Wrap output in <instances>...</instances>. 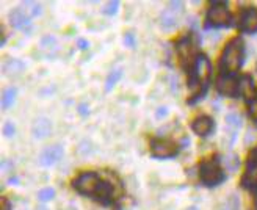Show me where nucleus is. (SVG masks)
Wrapping results in <instances>:
<instances>
[{
	"label": "nucleus",
	"mask_w": 257,
	"mask_h": 210,
	"mask_svg": "<svg viewBox=\"0 0 257 210\" xmlns=\"http://www.w3.org/2000/svg\"><path fill=\"white\" fill-rule=\"evenodd\" d=\"M212 74V64L209 61V58L205 55H199L196 57L195 61V69H193V78L190 82V88H191V93H193V99L199 97L202 88L205 86V83L209 82ZM191 99V100H193Z\"/></svg>",
	"instance_id": "obj_1"
},
{
	"label": "nucleus",
	"mask_w": 257,
	"mask_h": 210,
	"mask_svg": "<svg viewBox=\"0 0 257 210\" xmlns=\"http://www.w3.org/2000/svg\"><path fill=\"white\" fill-rule=\"evenodd\" d=\"M241 61H243V41L240 38H234L226 46L221 55V68L227 74H234L235 71L240 69Z\"/></svg>",
	"instance_id": "obj_2"
},
{
	"label": "nucleus",
	"mask_w": 257,
	"mask_h": 210,
	"mask_svg": "<svg viewBox=\"0 0 257 210\" xmlns=\"http://www.w3.org/2000/svg\"><path fill=\"white\" fill-rule=\"evenodd\" d=\"M102 182L96 173H83L74 180V188L82 194H97Z\"/></svg>",
	"instance_id": "obj_3"
},
{
	"label": "nucleus",
	"mask_w": 257,
	"mask_h": 210,
	"mask_svg": "<svg viewBox=\"0 0 257 210\" xmlns=\"http://www.w3.org/2000/svg\"><path fill=\"white\" fill-rule=\"evenodd\" d=\"M201 179L205 185H218L223 179H224V174L221 171V166L218 163V160L212 159V160H207L201 165Z\"/></svg>",
	"instance_id": "obj_4"
},
{
	"label": "nucleus",
	"mask_w": 257,
	"mask_h": 210,
	"mask_svg": "<svg viewBox=\"0 0 257 210\" xmlns=\"http://www.w3.org/2000/svg\"><path fill=\"white\" fill-rule=\"evenodd\" d=\"M184 11V5L182 2H170L168 8H166L162 16H160V24L163 29H173L179 24V15H182Z\"/></svg>",
	"instance_id": "obj_5"
},
{
	"label": "nucleus",
	"mask_w": 257,
	"mask_h": 210,
	"mask_svg": "<svg viewBox=\"0 0 257 210\" xmlns=\"http://www.w3.org/2000/svg\"><path fill=\"white\" fill-rule=\"evenodd\" d=\"M179 148L177 144L170 140H154L151 143V152L157 159H168L177 154Z\"/></svg>",
	"instance_id": "obj_6"
},
{
	"label": "nucleus",
	"mask_w": 257,
	"mask_h": 210,
	"mask_svg": "<svg viewBox=\"0 0 257 210\" xmlns=\"http://www.w3.org/2000/svg\"><path fill=\"white\" fill-rule=\"evenodd\" d=\"M229 11L224 4H213L212 8L207 13V21L213 27H223L229 24Z\"/></svg>",
	"instance_id": "obj_7"
},
{
	"label": "nucleus",
	"mask_w": 257,
	"mask_h": 210,
	"mask_svg": "<svg viewBox=\"0 0 257 210\" xmlns=\"http://www.w3.org/2000/svg\"><path fill=\"white\" fill-rule=\"evenodd\" d=\"M63 148L60 144H52V146H47L41 155H40V165L41 166H52L55 163L60 162V159L63 157Z\"/></svg>",
	"instance_id": "obj_8"
},
{
	"label": "nucleus",
	"mask_w": 257,
	"mask_h": 210,
	"mask_svg": "<svg viewBox=\"0 0 257 210\" xmlns=\"http://www.w3.org/2000/svg\"><path fill=\"white\" fill-rule=\"evenodd\" d=\"M241 183H243V187H245V188L257 190V154L249 157L246 171H245V176H243V179H241Z\"/></svg>",
	"instance_id": "obj_9"
},
{
	"label": "nucleus",
	"mask_w": 257,
	"mask_h": 210,
	"mask_svg": "<svg viewBox=\"0 0 257 210\" xmlns=\"http://www.w3.org/2000/svg\"><path fill=\"white\" fill-rule=\"evenodd\" d=\"M216 88H218V91H220L221 94L234 97L235 94H238V80L234 75L227 74V75L221 77L220 80H218Z\"/></svg>",
	"instance_id": "obj_10"
},
{
	"label": "nucleus",
	"mask_w": 257,
	"mask_h": 210,
	"mask_svg": "<svg viewBox=\"0 0 257 210\" xmlns=\"http://www.w3.org/2000/svg\"><path fill=\"white\" fill-rule=\"evenodd\" d=\"M177 54H179V57H181V61L185 64V66H188V64H191L193 61H196L195 46H193L190 38L182 39V41L177 44Z\"/></svg>",
	"instance_id": "obj_11"
},
{
	"label": "nucleus",
	"mask_w": 257,
	"mask_h": 210,
	"mask_svg": "<svg viewBox=\"0 0 257 210\" xmlns=\"http://www.w3.org/2000/svg\"><path fill=\"white\" fill-rule=\"evenodd\" d=\"M240 29L246 33L257 32V8H248L243 11L240 19Z\"/></svg>",
	"instance_id": "obj_12"
},
{
	"label": "nucleus",
	"mask_w": 257,
	"mask_h": 210,
	"mask_svg": "<svg viewBox=\"0 0 257 210\" xmlns=\"http://www.w3.org/2000/svg\"><path fill=\"white\" fill-rule=\"evenodd\" d=\"M10 24L18 30L27 32L32 25V21H30V16L25 15L22 10H15V11L10 13Z\"/></svg>",
	"instance_id": "obj_13"
},
{
	"label": "nucleus",
	"mask_w": 257,
	"mask_h": 210,
	"mask_svg": "<svg viewBox=\"0 0 257 210\" xmlns=\"http://www.w3.org/2000/svg\"><path fill=\"white\" fill-rule=\"evenodd\" d=\"M52 132V123L47 118H38L32 126V134L36 140H44Z\"/></svg>",
	"instance_id": "obj_14"
},
{
	"label": "nucleus",
	"mask_w": 257,
	"mask_h": 210,
	"mask_svg": "<svg viewBox=\"0 0 257 210\" xmlns=\"http://www.w3.org/2000/svg\"><path fill=\"white\" fill-rule=\"evenodd\" d=\"M191 127H193V132H195L196 135L205 137V135H209L212 132L213 121H212V118H209V116H199V118H196L195 121H193Z\"/></svg>",
	"instance_id": "obj_15"
},
{
	"label": "nucleus",
	"mask_w": 257,
	"mask_h": 210,
	"mask_svg": "<svg viewBox=\"0 0 257 210\" xmlns=\"http://www.w3.org/2000/svg\"><path fill=\"white\" fill-rule=\"evenodd\" d=\"M238 94L245 99H254V80L249 75H243L238 80Z\"/></svg>",
	"instance_id": "obj_16"
},
{
	"label": "nucleus",
	"mask_w": 257,
	"mask_h": 210,
	"mask_svg": "<svg viewBox=\"0 0 257 210\" xmlns=\"http://www.w3.org/2000/svg\"><path fill=\"white\" fill-rule=\"evenodd\" d=\"M24 69H25V66H24V63L21 60L11 58L4 64V72L8 77H18V75H21L24 72Z\"/></svg>",
	"instance_id": "obj_17"
},
{
	"label": "nucleus",
	"mask_w": 257,
	"mask_h": 210,
	"mask_svg": "<svg viewBox=\"0 0 257 210\" xmlns=\"http://www.w3.org/2000/svg\"><path fill=\"white\" fill-rule=\"evenodd\" d=\"M16 99V89L15 88H7L2 94V109L7 110L11 107V103Z\"/></svg>",
	"instance_id": "obj_18"
},
{
	"label": "nucleus",
	"mask_w": 257,
	"mask_h": 210,
	"mask_svg": "<svg viewBox=\"0 0 257 210\" xmlns=\"http://www.w3.org/2000/svg\"><path fill=\"white\" fill-rule=\"evenodd\" d=\"M22 7L25 8V11H27V15L30 18H35V16H40L41 15V5L38 4V2H24Z\"/></svg>",
	"instance_id": "obj_19"
},
{
	"label": "nucleus",
	"mask_w": 257,
	"mask_h": 210,
	"mask_svg": "<svg viewBox=\"0 0 257 210\" xmlns=\"http://www.w3.org/2000/svg\"><path fill=\"white\" fill-rule=\"evenodd\" d=\"M241 126V120L237 113H229L226 115V127H230L235 132V130Z\"/></svg>",
	"instance_id": "obj_20"
},
{
	"label": "nucleus",
	"mask_w": 257,
	"mask_h": 210,
	"mask_svg": "<svg viewBox=\"0 0 257 210\" xmlns=\"http://www.w3.org/2000/svg\"><path fill=\"white\" fill-rule=\"evenodd\" d=\"M121 75H122V69H114V71L108 75V78H107L105 89H107V91H110L114 85L118 83V80L121 78Z\"/></svg>",
	"instance_id": "obj_21"
},
{
	"label": "nucleus",
	"mask_w": 257,
	"mask_h": 210,
	"mask_svg": "<svg viewBox=\"0 0 257 210\" xmlns=\"http://www.w3.org/2000/svg\"><path fill=\"white\" fill-rule=\"evenodd\" d=\"M224 163H226V166H227L229 171H230V173H234L235 169L238 168V163H240V160L237 159V155H235V154H230V155H227V157H226Z\"/></svg>",
	"instance_id": "obj_22"
},
{
	"label": "nucleus",
	"mask_w": 257,
	"mask_h": 210,
	"mask_svg": "<svg viewBox=\"0 0 257 210\" xmlns=\"http://www.w3.org/2000/svg\"><path fill=\"white\" fill-rule=\"evenodd\" d=\"M54 196H55V190L54 188H44V190H41L40 193H38V198H40V201H43V202H47L50 199H54Z\"/></svg>",
	"instance_id": "obj_23"
},
{
	"label": "nucleus",
	"mask_w": 257,
	"mask_h": 210,
	"mask_svg": "<svg viewBox=\"0 0 257 210\" xmlns=\"http://www.w3.org/2000/svg\"><path fill=\"white\" fill-rule=\"evenodd\" d=\"M223 210H240V202H238V198H237L235 194H232V196H230V198L226 201Z\"/></svg>",
	"instance_id": "obj_24"
},
{
	"label": "nucleus",
	"mask_w": 257,
	"mask_h": 210,
	"mask_svg": "<svg viewBox=\"0 0 257 210\" xmlns=\"http://www.w3.org/2000/svg\"><path fill=\"white\" fill-rule=\"evenodd\" d=\"M15 132H16L15 124L10 123V121H7V123L4 124V134H5V137H13V135H15Z\"/></svg>",
	"instance_id": "obj_25"
},
{
	"label": "nucleus",
	"mask_w": 257,
	"mask_h": 210,
	"mask_svg": "<svg viewBox=\"0 0 257 210\" xmlns=\"http://www.w3.org/2000/svg\"><path fill=\"white\" fill-rule=\"evenodd\" d=\"M118 7H119V2H116V0H114V2H110L104 8V13H105V15H114V13L118 11Z\"/></svg>",
	"instance_id": "obj_26"
},
{
	"label": "nucleus",
	"mask_w": 257,
	"mask_h": 210,
	"mask_svg": "<svg viewBox=\"0 0 257 210\" xmlns=\"http://www.w3.org/2000/svg\"><path fill=\"white\" fill-rule=\"evenodd\" d=\"M249 116L257 123V99H252L249 103Z\"/></svg>",
	"instance_id": "obj_27"
},
{
	"label": "nucleus",
	"mask_w": 257,
	"mask_h": 210,
	"mask_svg": "<svg viewBox=\"0 0 257 210\" xmlns=\"http://www.w3.org/2000/svg\"><path fill=\"white\" fill-rule=\"evenodd\" d=\"M124 43H125V46H128L131 49H134V47H135V36H134V33H127V35L124 36Z\"/></svg>",
	"instance_id": "obj_28"
},
{
	"label": "nucleus",
	"mask_w": 257,
	"mask_h": 210,
	"mask_svg": "<svg viewBox=\"0 0 257 210\" xmlns=\"http://www.w3.org/2000/svg\"><path fill=\"white\" fill-rule=\"evenodd\" d=\"M0 210H11V205L7 198H2V201H0Z\"/></svg>",
	"instance_id": "obj_29"
},
{
	"label": "nucleus",
	"mask_w": 257,
	"mask_h": 210,
	"mask_svg": "<svg viewBox=\"0 0 257 210\" xmlns=\"http://www.w3.org/2000/svg\"><path fill=\"white\" fill-rule=\"evenodd\" d=\"M166 115H168V109H166V107H160V109L157 110V113H156L157 118H163V116H166Z\"/></svg>",
	"instance_id": "obj_30"
},
{
	"label": "nucleus",
	"mask_w": 257,
	"mask_h": 210,
	"mask_svg": "<svg viewBox=\"0 0 257 210\" xmlns=\"http://www.w3.org/2000/svg\"><path fill=\"white\" fill-rule=\"evenodd\" d=\"M79 44H80V46H79L80 49H86V47H88V43L85 41V39H79Z\"/></svg>",
	"instance_id": "obj_31"
},
{
	"label": "nucleus",
	"mask_w": 257,
	"mask_h": 210,
	"mask_svg": "<svg viewBox=\"0 0 257 210\" xmlns=\"http://www.w3.org/2000/svg\"><path fill=\"white\" fill-rule=\"evenodd\" d=\"M86 112H88V110H86V105H85V103H82V105H80V113H83V115H85Z\"/></svg>",
	"instance_id": "obj_32"
},
{
	"label": "nucleus",
	"mask_w": 257,
	"mask_h": 210,
	"mask_svg": "<svg viewBox=\"0 0 257 210\" xmlns=\"http://www.w3.org/2000/svg\"><path fill=\"white\" fill-rule=\"evenodd\" d=\"M38 210H49L47 207H40V208H38Z\"/></svg>",
	"instance_id": "obj_33"
}]
</instances>
